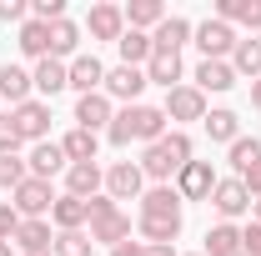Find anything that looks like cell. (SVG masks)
<instances>
[{"mask_svg": "<svg viewBox=\"0 0 261 256\" xmlns=\"http://www.w3.org/2000/svg\"><path fill=\"white\" fill-rule=\"evenodd\" d=\"M196 161V146L186 131H166L161 141H151L146 151H141V176L151 181V186H171V176H181V166H191Z\"/></svg>", "mask_w": 261, "mask_h": 256, "instance_id": "6da1fadb", "label": "cell"}, {"mask_svg": "<svg viewBox=\"0 0 261 256\" xmlns=\"http://www.w3.org/2000/svg\"><path fill=\"white\" fill-rule=\"evenodd\" d=\"M106 136H111V146H130V141H161L166 136V111L161 106H121L116 111V121L106 126Z\"/></svg>", "mask_w": 261, "mask_h": 256, "instance_id": "7a4b0ae2", "label": "cell"}, {"mask_svg": "<svg viewBox=\"0 0 261 256\" xmlns=\"http://www.w3.org/2000/svg\"><path fill=\"white\" fill-rule=\"evenodd\" d=\"M86 206H91V221L86 226H91V241H96V246H121V241H130V216L106 191L91 196Z\"/></svg>", "mask_w": 261, "mask_h": 256, "instance_id": "3957f363", "label": "cell"}, {"mask_svg": "<svg viewBox=\"0 0 261 256\" xmlns=\"http://www.w3.org/2000/svg\"><path fill=\"white\" fill-rule=\"evenodd\" d=\"M236 40H241V35L231 31L226 20H216V15H206V20H201V25L191 31V45L201 50V61H231Z\"/></svg>", "mask_w": 261, "mask_h": 256, "instance_id": "277c9868", "label": "cell"}, {"mask_svg": "<svg viewBox=\"0 0 261 256\" xmlns=\"http://www.w3.org/2000/svg\"><path fill=\"white\" fill-rule=\"evenodd\" d=\"M10 206L20 211V221H50L56 191H50V181H35V176H25V181L10 191Z\"/></svg>", "mask_w": 261, "mask_h": 256, "instance_id": "5b68a950", "label": "cell"}, {"mask_svg": "<svg viewBox=\"0 0 261 256\" xmlns=\"http://www.w3.org/2000/svg\"><path fill=\"white\" fill-rule=\"evenodd\" d=\"M10 121H15V131H20V141H31V146H40V141H50V100H25V106H15L10 111Z\"/></svg>", "mask_w": 261, "mask_h": 256, "instance_id": "8992f818", "label": "cell"}, {"mask_svg": "<svg viewBox=\"0 0 261 256\" xmlns=\"http://www.w3.org/2000/svg\"><path fill=\"white\" fill-rule=\"evenodd\" d=\"M216 166L211 161H191V166H181V176H176V196L181 201H211V191H216Z\"/></svg>", "mask_w": 261, "mask_h": 256, "instance_id": "52a82bcc", "label": "cell"}, {"mask_svg": "<svg viewBox=\"0 0 261 256\" xmlns=\"http://www.w3.org/2000/svg\"><path fill=\"white\" fill-rule=\"evenodd\" d=\"M106 196H111V201H141V196H146V176H141V166H136V161H116V166H106Z\"/></svg>", "mask_w": 261, "mask_h": 256, "instance_id": "ba28073f", "label": "cell"}, {"mask_svg": "<svg viewBox=\"0 0 261 256\" xmlns=\"http://www.w3.org/2000/svg\"><path fill=\"white\" fill-rule=\"evenodd\" d=\"M151 81H146V70L141 65H116V70H106V96L111 100H126V106H141V91H146Z\"/></svg>", "mask_w": 261, "mask_h": 256, "instance_id": "9c48e42d", "label": "cell"}, {"mask_svg": "<svg viewBox=\"0 0 261 256\" xmlns=\"http://www.w3.org/2000/svg\"><path fill=\"white\" fill-rule=\"evenodd\" d=\"M211 206H216V216H221V221H236V216H246V211H251V191L241 186V176H226V181H216Z\"/></svg>", "mask_w": 261, "mask_h": 256, "instance_id": "30bf717a", "label": "cell"}, {"mask_svg": "<svg viewBox=\"0 0 261 256\" xmlns=\"http://www.w3.org/2000/svg\"><path fill=\"white\" fill-rule=\"evenodd\" d=\"M166 121H206V96L196 91V86H176V91H166Z\"/></svg>", "mask_w": 261, "mask_h": 256, "instance_id": "8fae6325", "label": "cell"}, {"mask_svg": "<svg viewBox=\"0 0 261 256\" xmlns=\"http://www.w3.org/2000/svg\"><path fill=\"white\" fill-rule=\"evenodd\" d=\"M116 121V100L106 96V91H96V96H75V126L81 131H106Z\"/></svg>", "mask_w": 261, "mask_h": 256, "instance_id": "7c38bea8", "label": "cell"}, {"mask_svg": "<svg viewBox=\"0 0 261 256\" xmlns=\"http://www.w3.org/2000/svg\"><path fill=\"white\" fill-rule=\"evenodd\" d=\"M86 31H91V40H121L126 35V10L121 5H91V15H86Z\"/></svg>", "mask_w": 261, "mask_h": 256, "instance_id": "4fadbf2b", "label": "cell"}, {"mask_svg": "<svg viewBox=\"0 0 261 256\" xmlns=\"http://www.w3.org/2000/svg\"><path fill=\"white\" fill-rule=\"evenodd\" d=\"M100 186H106V171H100V161L65 166V196H81V201H91V196H100Z\"/></svg>", "mask_w": 261, "mask_h": 256, "instance_id": "5bb4252c", "label": "cell"}, {"mask_svg": "<svg viewBox=\"0 0 261 256\" xmlns=\"http://www.w3.org/2000/svg\"><path fill=\"white\" fill-rule=\"evenodd\" d=\"M31 81H35V91L50 100V96H61V91H70V65L56 61V56H45V61H35Z\"/></svg>", "mask_w": 261, "mask_h": 256, "instance_id": "9a60e30c", "label": "cell"}, {"mask_svg": "<svg viewBox=\"0 0 261 256\" xmlns=\"http://www.w3.org/2000/svg\"><path fill=\"white\" fill-rule=\"evenodd\" d=\"M25 166H31V176H35V181H50V176H61V171L70 166V161H65L61 141H40V146H31Z\"/></svg>", "mask_w": 261, "mask_h": 256, "instance_id": "2e32d148", "label": "cell"}, {"mask_svg": "<svg viewBox=\"0 0 261 256\" xmlns=\"http://www.w3.org/2000/svg\"><path fill=\"white\" fill-rule=\"evenodd\" d=\"M65 65H70V91L75 96H96L100 86H106V65L96 56H75V61H65Z\"/></svg>", "mask_w": 261, "mask_h": 256, "instance_id": "e0dca14e", "label": "cell"}, {"mask_svg": "<svg viewBox=\"0 0 261 256\" xmlns=\"http://www.w3.org/2000/svg\"><path fill=\"white\" fill-rule=\"evenodd\" d=\"M181 75H186V65H181L176 50H151V61H146V81H151V86L176 91V86H181Z\"/></svg>", "mask_w": 261, "mask_h": 256, "instance_id": "ac0fdd59", "label": "cell"}, {"mask_svg": "<svg viewBox=\"0 0 261 256\" xmlns=\"http://www.w3.org/2000/svg\"><path fill=\"white\" fill-rule=\"evenodd\" d=\"M86 221H91V206L81 196H56V206H50V226L56 231H86Z\"/></svg>", "mask_w": 261, "mask_h": 256, "instance_id": "d6986e66", "label": "cell"}, {"mask_svg": "<svg viewBox=\"0 0 261 256\" xmlns=\"http://www.w3.org/2000/svg\"><path fill=\"white\" fill-rule=\"evenodd\" d=\"M35 91V81H31V70L25 65H0V100H10V111L15 106H25Z\"/></svg>", "mask_w": 261, "mask_h": 256, "instance_id": "ffe728a7", "label": "cell"}, {"mask_svg": "<svg viewBox=\"0 0 261 256\" xmlns=\"http://www.w3.org/2000/svg\"><path fill=\"white\" fill-rule=\"evenodd\" d=\"M216 20H226L231 31H236V25L261 31V0H221V5H216Z\"/></svg>", "mask_w": 261, "mask_h": 256, "instance_id": "44dd1931", "label": "cell"}, {"mask_svg": "<svg viewBox=\"0 0 261 256\" xmlns=\"http://www.w3.org/2000/svg\"><path fill=\"white\" fill-rule=\"evenodd\" d=\"M231 86H236L231 61H201V65H196V91H201V96H206V91L221 96V91H231Z\"/></svg>", "mask_w": 261, "mask_h": 256, "instance_id": "7402d4cb", "label": "cell"}, {"mask_svg": "<svg viewBox=\"0 0 261 256\" xmlns=\"http://www.w3.org/2000/svg\"><path fill=\"white\" fill-rule=\"evenodd\" d=\"M181 196H176V186H146V196H141V216H181Z\"/></svg>", "mask_w": 261, "mask_h": 256, "instance_id": "603a6c76", "label": "cell"}, {"mask_svg": "<svg viewBox=\"0 0 261 256\" xmlns=\"http://www.w3.org/2000/svg\"><path fill=\"white\" fill-rule=\"evenodd\" d=\"M231 70H236V81H261V40H256V35L236 40V50H231Z\"/></svg>", "mask_w": 261, "mask_h": 256, "instance_id": "cb8c5ba5", "label": "cell"}, {"mask_svg": "<svg viewBox=\"0 0 261 256\" xmlns=\"http://www.w3.org/2000/svg\"><path fill=\"white\" fill-rule=\"evenodd\" d=\"M121 10H126V31H146V35L166 20L161 0H130V5H121Z\"/></svg>", "mask_w": 261, "mask_h": 256, "instance_id": "d4e9b609", "label": "cell"}, {"mask_svg": "<svg viewBox=\"0 0 261 256\" xmlns=\"http://www.w3.org/2000/svg\"><path fill=\"white\" fill-rule=\"evenodd\" d=\"M50 56H56V61H75V56H81V25H75L70 15L50 25Z\"/></svg>", "mask_w": 261, "mask_h": 256, "instance_id": "484cf974", "label": "cell"}, {"mask_svg": "<svg viewBox=\"0 0 261 256\" xmlns=\"http://www.w3.org/2000/svg\"><path fill=\"white\" fill-rule=\"evenodd\" d=\"M191 20H181V15H166L161 25H156V31H151V40H156V50H176V56H181V45H186V40H191Z\"/></svg>", "mask_w": 261, "mask_h": 256, "instance_id": "4316f807", "label": "cell"}, {"mask_svg": "<svg viewBox=\"0 0 261 256\" xmlns=\"http://www.w3.org/2000/svg\"><path fill=\"white\" fill-rule=\"evenodd\" d=\"M201 126H206V136H211V141L231 146V141L241 136V116H236V111H226V106H216V111H206V121H201Z\"/></svg>", "mask_w": 261, "mask_h": 256, "instance_id": "83f0119b", "label": "cell"}, {"mask_svg": "<svg viewBox=\"0 0 261 256\" xmlns=\"http://www.w3.org/2000/svg\"><path fill=\"white\" fill-rule=\"evenodd\" d=\"M15 246H20V256H31V251H50V246H56V231H50V221H20V231H15Z\"/></svg>", "mask_w": 261, "mask_h": 256, "instance_id": "f1b7e54d", "label": "cell"}, {"mask_svg": "<svg viewBox=\"0 0 261 256\" xmlns=\"http://www.w3.org/2000/svg\"><path fill=\"white\" fill-rule=\"evenodd\" d=\"M116 50H121V65H141V70H146L151 50H156V40H151L146 31H126L121 40H116Z\"/></svg>", "mask_w": 261, "mask_h": 256, "instance_id": "f546056e", "label": "cell"}, {"mask_svg": "<svg viewBox=\"0 0 261 256\" xmlns=\"http://www.w3.org/2000/svg\"><path fill=\"white\" fill-rule=\"evenodd\" d=\"M236 251H241V226L231 221L206 226V256H236Z\"/></svg>", "mask_w": 261, "mask_h": 256, "instance_id": "4dcf8cb0", "label": "cell"}, {"mask_svg": "<svg viewBox=\"0 0 261 256\" xmlns=\"http://www.w3.org/2000/svg\"><path fill=\"white\" fill-rule=\"evenodd\" d=\"M96 131H65V141H61V151H65V161H70V166H86V161H96Z\"/></svg>", "mask_w": 261, "mask_h": 256, "instance_id": "1f68e13d", "label": "cell"}, {"mask_svg": "<svg viewBox=\"0 0 261 256\" xmlns=\"http://www.w3.org/2000/svg\"><path fill=\"white\" fill-rule=\"evenodd\" d=\"M141 236H146V246H171L176 236H181V216H141Z\"/></svg>", "mask_w": 261, "mask_h": 256, "instance_id": "d6a6232c", "label": "cell"}, {"mask_svg": "<svg viewBox=\"0 0 261 256\" xmlns=\"http://www.w3.org/2000/svg\"><path fill=\"white\" fill-rule=\"evenodd\" d=\"M20 50H25L31 61H45V56H50V25L25 20V25H20Z\"/></svg>", "mask_w": 261, "mask_h": 256, "instance_id": "836d02e7", "label": "cell"}, {"mask_svg": "<svg viewBox=\"0 0 261 256\" xmlns=\"http://www.w3.org/2000/svg\"><path fill=\"white\" fill-rule=\"evenodd\" d=\"M226 161L236 166V176H241L246 166H256V161H261V141H256V136H236V141L226 146Z\"/></svg>", "mask_w": 261, "mask_h": 256, "instance_id": "e575fe53", "label": "cell"}, {"mask_svg": "<svg viewBox=\"0 0 261 256\" xmlns=\"http://www.w3.org/2000/svg\"><path fill=\"white\" fill-rule=\"evenodd\" d=\"M56 256H91L96 251V241H91V231H56Z\"/></svg>", "mask_w": 261, "mask_h": 256, "instance_id": "d590c367", "label": "cell"}, {"mask_svg": "<svg viewBox=\"0 0 261 256\" xmlns=\"http://www.w3.org/2000/svg\"><path fill=\"white\" fill-rule=\"evenodd\" d=\"M25 176H31V166H25L20 156H0V191H15Z\"/></svg>", "mask_w": 261, "mask_h": 256, "instance_id": "8d00e7d4", "label": "cell"}, {"mask_svg": "<svg viewBox=\"0 0 261 256\" xmlns=\"http://www.w3.org/2000/svg\"><path fill=\"white\" fill-rule=\"evenodd\" d=\"M25 141H20V131H15V121H10V111H0V156H15Z\"/></svg>", "mask_w": 261, "mask_h": 256, "instance_id": "74e56055", "label": "cell"}, {"mask_svg": "<svg viewBox=\"0 0 261 256\" xmlns=\"http://www.w3.org/2000/svg\"><path fill=\"white\" fill-rule=\"evenodd\" d=\"M0 20H5V25H25V20H31V5H25V0H0Z\"/></svg>", "mask_w": 261, "mask_h": 256, "instance_id": "f35d334b", "label": "cell"}, {"mask_svg": "<svg viewBox=\"0 0 261 256\" xmlns=\"http://www.w3.org/2000/svg\"><path fill=\"white\" fill-rule=\"evenodd\" d=\"M15 231H20V211L10 201H0V241H15Z\"/></svg>", "mask_w": 261, "mask_h": 256, "instance_id": "ab89813d", "label": "cell"}, {"mask_svg": "<svg viewBox=\"0 0 261 256\" xmlns=\"http://www.w3.org/2000/svg\"><path fill=\"white\" fill-rule=\"evenodd\" d=\"M241 186L251 191V201H261V161H256V166H246V171H241Z\"/></svg>", "mask_w": 261, "mask_h": 256, "instance_id": "60d3db41", "label": "cell"}, {"mask_svg": "<svg viewBox=\"0 0 261 256\" xmlns=\"http://www.w3.org/2000/svg\"><path fill=\"white\" fill-rule=\"evenodd\" d=\"M241 251H246V256H261V226L256 221L241 231Z\"/></svg>", "mask_w": 261, "mask_h": 256, "instance_id": "b9f144b4", "label": "cell"}, {"mask_svg": "<svg viewBox=\"0 0 261 256\" xmlns=\"http://www.w3.org/2000/svg\"><path fill=\"white\" fill-rule=\"evenodd\" d=\"M146 251V241H121V246H111V256H141Z\"/></svg>", "mask_w": 261, "mask_h": 256, "instance_id": "7bdbcfd3", "label": "cell"}, {"mask_svg": "<svg viewBox=\"0 0 261 256\" xmlns=\"http://www.w3.org/2000/svg\"><path fill=\"white\" fill-rule=\"evenodd\" d=\"M141 256H176V246H146Z\"/></svg>", "mask_w": 261, "mask_h": 256, "instance_id": "ee69618b", "label": "cell"}, {"mask_svg": "<svg viewBox=\"0 0 261 256\" xmlns=\"http://www.w3.org/2000/svg\"><path fill=\"white\" fill-rule=\"evenodd\" d=\"M251 106L261 111V81H251Z\"/></svg>", "mask_w": 261, "mask_h": 256, "instance_id": "f6af8a7d", "label": "cell"}, {"mask_svg": "<svg viewBox=\"0 0 261 256\" xmlns=\"http://www.w3.org/2000/svg\"><path fill=\"white\" fill-rule=\"evenodd\" d=\"M251 221H256V226H261V201H251Z\"/></svg>", "mask_w": 261, "mask_h": 256, "instance_id": "bcb514c9", "label": "cell"}, {"mask_svg": "<svg viewBox=\"0 0 261 256\" xmlns=\"http://www.w3.org/2000/svg\"><path fill=\"white\" fill-rule=\"evenodd\" d=\"M0 256H15V246H10V241H0Z\"/></svg>", "mask_w": 261, "mask_h": 256, "instance_id": "7dc6e473", "label": "cell"}, {"mask_svg": "<svg viewBox=\"0 0 261 256\" xmlns=\"http://www.w3.org/2000/svg\"><path fill=\"white\" fill-rule=\"evenodd\" d=\"M31 256H56V251H31Z\"/></svg>", "mask_w": 261, "mask_h": 256, "instance_id": "c3c4849f", "label": "cell"}, {"mask_svg": "<svg viewBox=\"0 0 261 256\" xmlns=\"http://www.w3.org/2000/svg\"><path fill=\"white\" fill-rule=\"evenodd\" d=\"M191 256H206V251H191Z\"/></svg>", "mask_w": 261, "mask_h": 256, "instance_id": "681fc988", "label": "cell"}, {"mask_svg": "<svg viewBox=\"0 0 261 256\" xmlns=\"http://www.w3.org/2000/svg\"><path fill=\"white\" fill-rule=\"evenodd\" d=\"M236 256H246V251H236Z\"/></svg>", "mask_w": 261, "mask_h": 256, "instance_id": "f907efd6", "label": "cell"}]
</instances>
